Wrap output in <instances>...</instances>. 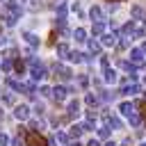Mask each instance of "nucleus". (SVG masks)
<instances>
[{
  "label": "nucleus",
  "instance_id": "f257e3e1",
  "mask_svg": "<svg viewBox=\"0 0 146 146\" xmlns=\"http://www.w3.org/2000/svg\"><path fill=\"white\" fill-rule=\"evenodd\" d=\"M21 14H23V9H21V5L16 0H9L5 5V9H2V18H5L7 25H16V21L21 18Z\"/></svg>",
  "mask_w": 146,
  "mask_h": 146
},
{
  "label": "nucleus",
  "instance_id": "f03ea898",
  "mask_svg": "<svg viewBox=\"0 0 146 146\" xmlns=\"http://www.w3.org/2000/svg\"><path fill=\"white\" fill-rule=\"evenodd\" d=\"M30 73H32V80H41L46 75V66L36 57H30Z\"/></svg>",
  "mask_w": 146,
  "mask_h": 146
},
{
  "label": "nucleus",
  "instance_id": "7ed1b4c3",
  "mask_svg": "<svg viewBox=\"0 0 146 146\" xmlns=\"http://www.w3.org/2000/svg\"><path fill=\"white\" fill-rule=\"evenodd\" d=\"M25 146H48V139L41 137L36 130H30L27 137H25Z\"/></svg>",
  "mask_w": 146,
  "mask_h": 146
},
{
  "label": "nucleus",
  "instance_id": "20e7f679",
  "mask_svg": "<svg viewBox=\"0 0 146 146\" xmlns=\"http://www.w3.org/2000/svg\"><path fill=\"white\" fill-rule=\"evenodd\" d=\"M71 94V89L68 87H64V84H59V87H55L52 89V98L57 100V103H62V100H66V96Z\"/></svg>",
  "mask_w": 146,
  "mask_h": 146
},
{
  "label": "nucleus",
  "instance_id": "39448f33",
  "mask_svg": "<svg viewBox=\"0 0 146 146\" xmlns=\"http://www.w3.org/2000/svg\"><path fill=\"white\" fill-rule=\"evenodd\" d=\"M103 123H105V125H110V128H116V130H119V128H123L121 119H119V116H114V114H107V112L103 114Z\"/></svg>",
  "mask_w": 146,
  "mask_h": 146
},
{
  "label": "nucleus",
  "instance_id": "423d86ee",
  "mask_svg": "<svg viewBox=\"0 0 146 146\" xmlns=\"http://www.w3.org/2000/svg\"><path fill=\"white\" fill-rule=\"evenodd\" d=\"M52 71H55V75L59 78V80H71V68H66V66H62V64H55L52 66Z\"/></svg>",
  "mask_w": 146,
  "mask_h": 146
},
{
  "label": "nucleus",
  "instance_id": "0eeeda50",
  "mask_svg": "<svg viewBox=\"0 0 146 146\" xmlns=\"http://www.w3.org/2000/svg\"><path fill=\"white\" fill-rule=\"evenodd\" d=\"M139 91H141V84H137V82H128V84L121 87L123 96H132V94H139Z\"/></svg>",
  "mask_w": 146,
  "mask_h": 146
},
{
  "label": "nucleus",
  "instance_id": "6e6552de",
  "mask_svg": "<svg viewBox=\"0 0 146 146\" xmlns=\"http://www.w3.org/2000/svg\"><path fill=\"white\" fill-rule=\"evenodd\" d=\"M130 62L137 66V64H146V55L141 52V48H132V52H130Z\"/></svg>",
  "mask_w": 146,
  "mask_h": 146
},
{
  "label": "nucleus",
  "instance_id": "1a4fd4ad",
  "mask_svg": "<svg viewBox=\"0 0 146 146\" xmlns=\"http://www.w3.org/2000/svg\"><path fill=\"white\" fill-rule=\"evenodd\" d=\"M135 110H137V107H135V105H132V103H128V100H125V103H121V105H119V112H121V114H123V116H128V119H130V116H132V114H137V112H135Z\"/></svg>",
  "mask_w": 146,
  "mask_h": 146
},
{
  "label": "nucleus",
  "instance_id": "9d476101",
  "mask_svg": "<svg viewBox=\"0 0 146 146\" xmlns=\"http://www.w3.org/2000/svg\"><path fill=\"white\" fill-rule=\"evenodd\" d=\"M14 116H16L18 121H25V119H30V107H27V105H18V107L14 110Z\"/></svg>",
  "mask_w": 146,
  "mask_h": 146
},
{
  "label": "nucleus",
  "instance_id": "9b49d317",
  "mask_svg": "<svg viewBox=\"0 0 146 146\" xmlns=\"http://www.w3.org/2000/svg\"><path fill=\"white\" fill-rule=\"evenodd\" d=\"M89 16H91V21H94V23H98V21H103V18H105V16H103V9H100L98 5H94V7L89 9Z\"/></svg>",
  "mask_w": 146,
  "mask_h": 146
},
{
  "label": "nucleus",
  "instance_id": "f8f14e48",
  "mask_svg": "<svg viewBox=\"0 0 146 146\" xmlns=\"http://www.w3.org/2000/svg\"><path fill=\"white\" fill-rule=\"evenodd\" d=\"M103 78H105V82H116V71L110 68V66H105L103 68Z\"/></svg>",
  "mask_w": 146,
  "mask_h": 146
},
{
  "label": "nucleus",
  "instance_id": "ddd939ff",
  "mask_svg": "<svg viewBox=\"0 0 146 146\" xmlns=\"http://www.w3.org/2000/svg\"><path fill=\"white\" fill-rule=\"evenodd\" d=\"M103 46H116V34H114V32L103 34Z\"/></svg>",
  "mask_w": 146,
  "mask_h": 146
},
{
  "label": "nucleus",
  "instance_id": "4468645a",
  "mask_svg": "<svg viewBox=\"0 0 146 146\" xmlns=\"http://www.w3.org/2000/svg\"><path fill=\"white\" fill-rule=\"evenodd\" d=\"M66 110H68V116H78V112H80V100H71Z\"/></svg>",
  "mask_w": 146,
  "mask_h": 146
},
{
  "label": "nucleus",
  "instance_id": "2eb2a0df",
  "mask_svg": "<svg viewBox=\"0 0 146 146\" xmlns=\"http://www.w3.org/2000/svg\"><path fill=\"white\" fill-rule=\"evenodd\" d=\"M23 39H25V41H27V43H30L32 48H36V46H39V39H36V36L32 34V32H25V34H23Z\"/></svg>",
  "mask_w": 146,
  "mask_h": 146
},
{
  "label": "nucleus",
  "instance_id": "dca6fc26",
  "mask_svg": "<svg viewBox=\"0 0 146 146\" xmlns=\"http://www.w3.org/2000/svg\"><path fill=\"white\" fill-rule=\"evenodd\" d=\"M68 52H71V50H68V46H66V43H59V46H57V55H59L62 59H66V57H68Z\"/></svg>",
  "mask_w": 146,
  "mask_h": 146
},
{
  "label": "nucleus",
  "instance_id": "f3484780",
  "mask_svg": "<svg viewBox=\"0 0 146 146\" xmlns=\"http://www.w3.org/2000/svg\"><path fill=\"white\" fill-rule=\"evenodd\" d=\"M68 59H71V62H75V64H80V62H84V55H82V52H78V50H73V52H68Z\"/></svg>",
  "mask_w": 146,
  "mask_h": 146
},
{
  "label": "nucleus",
  "instance_id": "a211bd4d",
  "mask_svg": "<svg viewBox=\"0 0 146 146\" xmlns=\"http://www.w3.org/2000/svg\"><path fill=\"white\" fill-rule=\"evenodd\" d=\"M14 71H16V75H23L25 73V62L23 59H16L14 62Z\"/></svg>",
  "mask_w": 146,
  "mask_h": 146
},
{
  "label": "nucleus",
  "instance_id": "6ab92c4d",
  "mask_svg": "<svg viewBox=\"0 0 146 146\" xmlns=\"http://www.w3.org/2000/svg\"><path fill=\"white\" fill-rule=\"evenodd\" d=\"M73 36H75V41H80V43H82V41H87V32H84L82 27H78V30L73 32Z\"/></svg>",
  "mask_w": 146,
  "mask_h": 146
},
{
  "label": "nucleus",
  "instance_id": "aec40b11",
  "mask_svg": "<svg viewBox=\"0 0 146 146\" xmlns=\"http://www.w3.org/2000/svg\"><path fill=\"white\" fill-rule=\"evenodd\" d=\"M119 68H123V71H128V73H135V64L132 62H119Z\"/></svg>",
  "mask_w": 146,
  "mask_h": 146
},
{
  "label": "nucleus",
  "instance_id": "412c9836",
  "mask_svg": "<svg viewBox=\"0 0 146 146\" xmlns=\"http://www.w3.org/2000/svg\"><path fill=\"white\" fill-rule=\"evenodd\" d=\"M105 32V21H98V23H94V34L98 36V34H103Z\"/></svg>",
  "mask_w": 146,
  "mask_h": 146
},
{
  "label": "nucleus",
  "instance_id": "4be33fe9",
  "mask_svg": "<svg viewBox=\"0 0 146 146\" xmlns=\"http://www.w3.org/2000/svg\"><path fill=\"white\" fill-rule=\"evenodd\" d=\"M82 132H84V128H82V123H80V125H73V128H71V137H73V139H78V137H80Z\"/></svg>",
  "mask_w": 146,
  "mask_h": 146
},
{
  "label": "nucleus",
  "instance_id": "5701e85b",
  "mask_svg": "<svg viewBox=\"0 0 146 146\" xmlns=\"http://www.w3.org/2000/svg\"><path fill=\"white\" fill-rule=\"evenodd\" d=\"M132 16H135V18H144V16H146V14H144V7L135 5V7H132Z\"/></svg>",
  "mask_w": 146,
  "mask_h": 146
},
{
  "label": "nucleus",
  "instance_id": "b1692460",
  "mask_svg": "<svg viewBox=\"0 0 146 146\" xmlns=\"http://www.w3.org/2000/svg\"><path fill=\"white\" fill-rule=\"evenodd\" d=\"M137 110H139V116H141V121H146V100H141V103L137 105Z\"/></svg>",
  "mask_w": 146,
  "mask_h": 146
},
{
  "label": "nucleus",
  "instance_id": "393cba45",
  "mask_svg": "<svg viewBox=\"0 0 146 146\" xmlns=\"http://www.w3.org/2000/svg\"><path fill=\"white\" fill-rule=\"evenodd\" d=\"M98 137H100V139H107V137H110V128H107V125L98 128Z\"/></svg>",
  "mask_w": 146,
  "mask_h": 146
},
{
  "label": "nucleus",
  "instance_id": "a878e982",
  "mask_svg": "<svg viewBox=\"0 0 146 146\" xmlns=\"http://www.w3.org/2000/svg\"><path fill=\"white\" fill-rule=\"evenodd\" d=\"M130 123H132L135 128H139V125H141L144 121H141V116H137V114H132V116H130Z\"/></svg>",
  "mask_w": 146,
  "mask_h": 146
},
{
  "label": "nucleus",
  "instance_id": "bb28decb",
  "mask_svg": "<svg viewBox=\"0 0 146 146\" xmlns=\"http://www.w3.org/2000/svg\"><path fill=\"white\" fill-rule=\"evenodd\" d=\"M89 50H91L94 55H98V52H100V46H98L96 41H89Z\"/></svg>",
  "mask_w": 146,
  "mask_h": 146
},
{
  "label": "nucleus",
  "instance_id": "cd10ccee",
  "mask_svg": "<svg viewBox=\"0 0 146 146\" xmlns=\"http://www.w3.org/2000/svg\"><path fill=\"white\" fill-rule=\"evenodd\" d=\"M57 141L59 144H68V135L66 132H57Z\"/></svg>",
  "mask_w": 146,
  "mask_h": 146
},
{
  "label": "nucleus",
  "instance_id": "c85d7f7f",
  "mask_svg": "<svg viewBox=\"0 0 146 146\" xmlns=\"http://www.w3.org/2000/svg\"><path fill=\"white\" fill-rule=\"evenodd\" d=\"M11 66H14L11 59H5V62H2V71H11Z\"/></svg>",
  "mask_w": 146,
  "mask_h": 146
},
{
  "label": "nucleus",
  "instance_id": "c756f323",
  "mask_svg": "<svg viewBox=\"0 0 146 146\" xmlns=\"http://www.w3.org/2000/svg\"><path fill=\"white\" fill-rule=\"evenodd\" d=\"M84 100H87V105H96V96H94V94H87Z\"/></svg>",
  "mask_w": 146,
  "mask_h": 146
},
{
  "label": "nucleus",
  "instance_id": "7c9ffc66",
  "mask_svg": "<svg viewBox=\"0 0 146 146\" xmlns=\"http://www.w3.org/2000/svg\"><path fill=\"white\" fill-rule=\"evenodd\" d=\"M39 91H41V94H43V96H52V89H50V87H41V89H39Z\"/></svg>",
  "mask_w": 146,
  "mask_h": 146
},
{
  "label": "nucleus",
  "instance_id": "2f4dec72",
  "mask_svg": "<svg viewBox=\"0 0 146 146\" xmlns=\"http://www.w3.org/2000/svg\"><path fill=\"white\" fill-rule=\"evenodd\" d=\"M9 144V137L7 135H0V146H7Z\"/></svg>",
  "mask_w": 146,
  "mask_h": 146
},
{
  "label": "nucleus",
  "instance_id": "473e14b6",
  "mask_svg": "<svg viewBox=\"0 0 146 146\" xmlns=\"http://www.w3.org/2000/svg\"><path fill=\"white\" fill-rule=\"evenodd\" d=\"M30 128H32V130H39L41 123H39V121H30Z\"/></svg>",
  "mask_w": 146,
  "mask_h": 146
},
{
  "label": "nucleus",
  "instance_id": "72a5a7b5",
  "mask_svg": "<svg viewBox=\"0 0 146 146\" xmlns=\"http://www.w3.org/2000/svg\"><path fill=\"white\" fill-rule=\"evenodd\" d=\"M87 84H89V80H87V75H82L80 78V87H87Z\"/></svg>",
  "mask_w": 146,
  "mask_h": 146
},
{
  "label": "nucleus",
  "instance_id": "f704fd0d",
  "mask_svg": "<svg viewBox=\"0 0 146 146\" xmlns=\"http://www.w3.org/2000/svg\"><path fill=\"white\" fill-rule=\"evenodd\" d=\"M2 100H5V103H7V105H11V103H14V96H9V94H7V96H5V98H2Z\"/></svg>",
  "mask_w": 146,
  "mask_h": 146
},
{
  "label": "nucleus",
  "instance_id": "c9c22d12",
  "mask_svg": "<svg viewBox=\"0 0 146 146\" xmlns=\"http://www.w3.org/2000/svg\"><path fill=\"white\" fill-rule=\"evenodd\" d=\"M55 36H57V32H52V34H50V36H48V43H50V46H52V43H55Z\"/></svg>",
  "mask_w": 146,
  "mask_h": 146
},
{
  "label": "nucleus",
  "instance_id": "e433bc0d",
  "mask_svg": "<svg viewBox=\"0 0 146 146\" xmlns=\"http://www.w3.org/2000/svg\"><path fill=\"white\" fill-rule=\"evenodd\" d=\"M11 146H25V144H23V141H21V139H18V137H16V139H14V141H11Z\"/></svg>",
  "mask_w": 146,
  "mask_h": 146
},
{
  "label": "nucleus",
  "instance_id": "4c0bfd02",
  "mask_svg": "<svg viewBox=\"0 0 146 146\" xmlns=\"http://www.w3.org/2000/svg\"><path fill=\"white\" fill-rule=\"evenodd\" d=\"M87 146H100V144H98L96 139H91V141H87Z\"/></svg>",
  "mask_w": 146,
  "mask_h": 146
},
{
  "label": "nucleus",
  "instance_id": "58836bf2",
  "mask_svg": "<svg viewBox=\"0 0 146 146\" xmlns=\"http://www.w3.org/2000/svg\"><path fill=\"white\" fill-rule=\"evenodd\" d=\"M139 48H141V52H144V55H146V41H144V43H141V46H139Z\"/></svg>",
  "mask_w": 146,
  "mask_h": 146
},
{
  "label": "nucleus",
  "instance_id": "ea45409f",
  "mask_svg": "<svg viewBox=\"0 0 146 146\" xmlns=\"http://www.w3.org/2000/svg\"><path fill=\"white\" fill-rule=\"evenodd\" d=\"M141 25H144V27H146V16H144V18H141Z\"/></svg>",
  "mask_w": 146,
  "mask_h": 146
},
{
  "label": "nucleus",
  "instance_id": "a19ab883",
  "mask_svg": "<svg viewBox=\"0 0 146 146\" xmlns=\"http://www.w3.org/2000/svg\"><path fill=\"white\" fill-rule=\"evenodd\" d=\"M105 146H116V144H114V141H107V144H105Z\"/></svg>",
  "mask_w": 146,
  "mask_h": 146
},
{
  "label": "nucleus",
  "instance_id": "79ce46f5",
  "mask_svg": "<svg viewBox=\"0 0 146 146\" xmlns=\"http://www.w3.org/2000/svg\"><path fill=\"white\" fill-rule=\"evenodd\" d=\"M107 2H123V0H107Z\"/></svg>",
  "mask_w": 146,
  "mask_h": 146
},
{
  "label": "nucleus",
  "instance_id": "37998d69",
  "mask_svg": "<svg viewBox=\"0 0 146 146\" xmlns=\"http://www.w3.org/2000/svg\"><path fill=\"white\" fill-rule=\"evenodd\" d=\"M139 146H146V141H144V144H139Z\"/></svg>",
  "mask_w": 146,
  "mask_h": 146
},
{
  "label": "nucleus",
  "instance_id": "c03bdc74",
  "mask_svg": "<svg viewBox=\"0 0 146 146\" xmlns=\"http://www.w3.org/2000/svg\"><path fill=\"white\" fill-rule=\"evenodd\" d=\"M144 84H146V75H144Z\"/></svg>",
  "mask_w": 146,
  "mask_h": 146
}]
</instances>
